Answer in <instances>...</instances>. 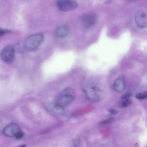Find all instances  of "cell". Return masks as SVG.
I'll use <instances>...</instances> for the list:
<instances>
[{
    "label": "cell",
    "instance_id": "cell-1",
    "mask_svg": "<svg viewBox=\"0 0 147 147\" xmlns=\"http://www.w3.org/2000/svg\"><path fill=\"white\" fill-rule=\"evenodd\" d=\"M84 90L87 97L91 101L96 102L100 99L102 96L101 91L93 83H87Z\"/></svg>",
    "mask_w": 147,
    "mask_h": 147
},
{
    "label": "cell",
    "instance_id": "cell-2",
    "mask_svg": "<svg viewBox=\"0 0 147 147\" xmlns=\"http://www.w3.org/2000/svg\"><path fill=\"white\" fill-rule=\"evenodd\" d=\"M43 36L41 34H36L30 35L26 40L25 46L28 51H32L37 49L42 43Z\"/></svg>",
    "mask_w": 147,
    "mask_h": 147
},
{
    "label": "cell",
    "instance_id": "cell-3",
    "mask_svg": "<svg viewBox=\"0 0 147 147\" xmlns=\"http://www.w3.org/2000/svg\"><path fill=\"white\" fill-rule=\"evenodd\" d=\"M75 95L74 90L71 88H65L61 92L56 103L64 108L68 106L73 101Z\"/></svg>",
    "mask_w": 147,
    "mask_h": 147
},
{
    "label": "cell",
    "instance_id": "cell-4",
    "mask_svg": "<svg viewBox=\"0 0 147 147\" xmlns=\"http://www.w3.org/2000/svg\"><path fill=\"white\" fill-rule=\"evenodd\" d=\"M57 4L59 9L63 11H68L76 9L78 4L74 0H58Z\"/></svg>",
    "mask_w": 147,
    "mask_h": 147
},
{
    "label": "cell",
    "instance_id": "cell-5",
    "mask_svg": "<svg viewBox=\"0 0 147 147\" xmlns=\"http://www.w3.org/2000/svg\"><path fill=\"white\" fill-rule=\"evenodd\" d=\"M14 50L11 45H7L2 50L0 57L2 60L6 63L12 62L14 58Z\"/></svg>",
    "mask_w": 147,
    "mask_h": 147
},
{
    "label": "cell",
    "instance_id": "cell-6",
    "mask_svg": "<svg viewBox=\"0 0 147 147\" xmlns=\"http://www.w3.org/2000/svg\"><path fill=\"white\" fill-rule=\"evenodd\" d=\"M134 19L137 26L141 28H144L147 26V17L146 13L144 10H140L135 14Z\"/></svg>",
    "mask_w": 147,
    "mask_h": 147
},
{
    "label": "cell",
    "instance_id": "cell-7",
    "mask_svg": "<svg viewBox=\"0 0 147 147\" xmlns=\"http://www.w3.org/2000/svg\"><path fill=\"white\" fill-rule=\"evenodd\" d=\"M96 21V15L92 13H88L85 15L82 19L83 26L86 28H89L94 26Z\"/></svg>",
    "mask_w": 147,
    "mask_h": 147
},
{
    "label": "cell",
    "instance_id": "cell-8",
    "mask_svg": "<svg viewBox=\"0 0 147 147\" xmlns=\"http://www.w3.org/2000/svg\"><path fill=\"white\" fill-rule=\"evenodd\" d=\"M113 87L117 92H121L123 91L125 88V83L123 76L120 75L114 81Z\"/></svg>",
    "mask_w": 147,
    "mask_h": 147
},
{
    "label": "cell",
    "instance_id": "cell-9",
    "mask_svg": "<svg viewBox=\"0 0 147 147\" xmlns=\"http://www.w3.org/2000/svg\"><path fill=\"white\" fill-rule=\"evenodd\" d=\"M69 32V29L67 26L62 25L57 27L55 32L56 36L59 38H63L67 36Z\"/></svg>",
    "mask_w": 147,
    "mask_h": 147
},
{
    "label": "cell",
    "instance_id": "cell-10",
    "mask_svg": "<svg viewBox=\"0 0 147 147\" xmlns=\"http://www.w3.org/2000/svg\"><path fill=\"white\" fill-rule=\"evenodd\" d=\"M53 112L57 115H61L65 113L64 108L60 105L56 103L52 107Z\"/></svg>",
    "mask_w": 147,
    "mask_h": 147
},
{
    "label": "cell",
    "instance_id": "cell-11",
    "mask_svg": "<svg viewBox=\"0 0 147 147\" xmlns=\"http://www.w3.org/2000/svg\"><path fill=\"white\" fill-rule=\"evenodd\" d=\"M120 102L119 104L118 107L119 108H125L129 105L132 103V100L130 99H126Z\"/></svg>",
    "mask_w": 147,
    "mask_h": 147
},
{
    "label": "cell",
    "instance_id": "cell-12",
    "mask_svg": "<svg viewBox=\"0 0 147 147\" xmlns=\"http://www.w3.org/2000/svg\"><path fill=\"white\" fill-rule=\"evenodd\" d=\"M147 96L146 91H144L137 94L136 96V98L140 100H142L146 98Z\"/></svg>",
    "mask_w": 147,
    "mask_h": 147
},
{
    "label": "cell",
    "instance_id": "cell-13",
    "mask_svg": "<svg viewBox=\"0 0 147 147\" xmlns=\"http://www.w3.org/2000/svg\"><path fill=\"white\" fill-rule=\"evenodd\" d=\"M114 118H109L100 121L98 124L100 125H104L110 123L115 120Z\"/></svg>",
    "mask_w": 147,
    "mask_h": 147
},
{
    "label": "cell",
    "instance_id": "cell-14",
    "mask_svg": "<svg viewBox=\"0 0 147 147\" xmlns=\"http://www.w3.org/2000/svg\"><path fill=\"white\" fill-rule=\"evenodd\" d=\"M25 134L24 133L23 131H19L15 135V138L17 140H19L22 138Z\"/></svg>",
    "mask_w": 147,
    "mask_h": 147
},
{
    "label": "cell",
    "instance_id": "cell-15",
    "mask_svg": "<svg viewBox=\"0 0 147 147\" xmlns=\"http://www.w3.org/2000/svg\"><path fill=\"white\" fill-rule=\"evenodd\" d=\"M132 95V94L130 92H127L123 94L121 96V98L122 100L127 99L131 96Z\"/></svg>",
    "mask_w": 147,
    "mask_h": 147
},
{
    "label": "cell",
    "instance_id": "cell-16",
    "mask_svg": "<svg viewBox=\"0 0 147 147\" xmlns=\"http://www.w3.org/2000/svg\"><path fill=\"white\" fill-rule=\"evenodd\" d=\"M10 31L6 29H2L0 28V36H2L4 34L10 32Z\"/></svg>",
    "mask_w": 147,
    "mask_h": 147
},
{
    "label": "cell",
    "instance_id": "cell-17",
    "mask_svg": "<svg viewBox=\"0 0 147 147\" xmlns=\"http://www.w3.org/2000/svg\"><path fill=\"white\" fill-rule=\"evenodd\" d=\"M108 112L109 114L111 115H116L119 112L118 110L114 109H109Z\"/></svg>",
    "mask_w": 147,
    "mask_h": 147
}]
</instances>
